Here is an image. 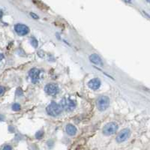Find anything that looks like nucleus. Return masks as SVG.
Segmentation results:
<instances>
[{
  "label": "nucleus",
  "mask_w": 150,
  "mask_h": 150,
  "mask_svg": "<svg viewBox=\"0 0 150 150\" xmlns=\"http://www.w3.org/2000/svg\"><path fill=\"white\" fill-rule=\"evenodd\" d=\"M30 43H31V44L32 45L33 47H35V48L38 47V41H37L34 37H32V38H30Z\"/></svg>",
  "instance_id": "obj_12"
},
{
  "label": "nucleus",
  "mask_w": 150,
  "mask_h": 150,
  "mask_svg": "<svg viewBox=\"0 0 150 150\" xmlns=\"http://www.w3.org/2000/svg\"><path fill=\"white\" fill-rule=\"evenodd\" d=\"M44 91L45 92L49 95H52L54 96L56 95H57L59 92L58 86L55 84H47L44 87Z\"/></svg>",
  "instance_id": "obj_5"
},
{
  "label": "nucleus",
  "mask_w": 150,
  "mask_h": 150,
  "mask_svg": "<svg viewBox=\"0 0 150 150\" xmlns=\"http://www.w3.org/2000/svg\"><path fill=\"white\" fill-rule=\"evenodd\" d=\"M29 76L31 78V80L33 84H36L39 80V76H40V71L38 68H32L29 72Z\"/></svg>",
  "instance_id": "obj_8"
},
{
  "label": "nucleus",
  "mask_w": 150,
  "mask_h": 150,
  "mask_svg": "<svg viewBox=\"0 0 150 150\" xmlns=\"http://www.w3.org/2000/svg\"><path fill=\"white\" fill-rule=\"evenodd\" d=\"M89 59L92 62V63L97 65H100V66H103V62L102 59H101V57L96 53H93L90 56H89Z\"/></svg>",
  "instance_id": "obj_10"
},
{
  "label": "nucleus",
  "mask_w": 150,
  "mask_h": 150,
  "mask_svg": "<svg viewBox=\"0 0 150 150\" xmlns=\"http://www.w3.org/2000/svg\"><path fill=\"white\" fill-rule=\"evenodd\" d=\"M97 108L99 111H104L110 105V98L107 96H100L97 100Z\"/></svg>",
  "instance_id": "obj_2"
},
{
  "label": "nucleus",
  "mask_w": 150,
  "mask_h": 150,
  "mask_svg": "<svg viewBox=\"0 0 150 150\" xmlns=\"http://www.w3.org/2000/svg\"><path fill=\"white\" fill-rule=\"evenodd\" d=\"M60 104L62 109L65 110L67 111H71L75 108L76 104L74 101L71 100L70 98H63L62 99Z\"/></svg>",
  "instance_id": "obj_4"
},
{
  "label": "nucleus",
  "mask_w": 150,
  "mask_h": 150,
  "mask_svg": "<svg viewBox=\"0 0 150 150\" xmlns=\"http://www.w3.org/2000/svg\"><path fill=\"white\" fill-rule=\"evenodd\" d=\"M5 91V89L3 86H1V90H0V94H1V95H3V93H4Z\"/></svg>",
  "instance_id": "obj_16"
},
{
  "label": "nucleus",
  "mask_w": 150,
  "mask_h": 150,
  "mask_svg": "<svg viewBox=\"0 0 150 150\" xmlns=\"http://www.w3.org/2000/svg\"><path fill=\"white\" fill-rule=\"evenodd\" d=\"M118 125L115 122H109L103 128V134L105 136H110L116 132Z\"/></svg>",
  "instance_id": "obj_3"
},
{
  "label": "nucleus",
  "mask_w": 150,
  "mask_h": 150,
  "mask_svg": "<svg viewBox=\"0 0 150 150\" xmlns=\"http://www.w3.org/2000/svg\"><path fill=\"white\" fill-rule=\"evenodd\" d=\"M30 15L32 16V17H33L34 19H38V15H36V14H33V13H30Z\"/></svg>",
  "instance_id": "obj_17"
},
{
  "label": "nucleus",
  "mask_w": 150,
  "mask_h": 150,
  "mask_svg": "<svg viewBox=\"0 0 150 150\" xmlns=\"http://www.w3.org/2000/svg\"><path fill=\"white\" fill-rule=\"evenodd\" d=\"M43 135H44V131H37V133L35 134V138L38 139V140H40L43 137Z\"/></svg>",
  "instance_id": "obj_13"
},
{
  "label": "nucleus",
  "mask_w": 150,
  "mask_h": 150,
  "mask_svg": "<svg viewBox=\"0 0 150 150\" xmlns=\"http://www.w3.org/2000/svg\"><path fill=\"white\" fill-rule=\"evenodd\" d=\"M146 1H147L148 2H150V0H146Z\"/></svg>",
  "instance_id": "obj_19"
},
{
  "label": "nucleus",
  "mask_w": 150,
  "mask_h": 150,
  "mask_svg": "<svg viewBox=\"0 0 150 150\" xmlns=\"http://www.w3.org/2000/svg\"><path fill=\"white\" fill-rule=\"evenodd\" d=\"M46 111L47 114L51 116H57L62 113V107L61 104L59 105L55 101H52L50 104L47 107Z\"/></svg>",
  "instance_id": "obj_1"
},
{
  "label": "nucleus",
  "mask_w": 150,
  "mask_h": 150,
  "mask_svg": "<svg viewBox=\"0 0 150 150\" xmlns=\"http://www.w3.org/2000/svg\"><path fill=\"white\" fill-rule=\"evenodd\" d=\"M14 30L19 35L23 36L29 32V28L25 24L17 23L14 26Z\"/></svg>",
  "instance_id": "obj_6"
},
{
  "label": "nucleus",
  "mask_w": 150,
  "mask_h": 150,
  "mask_svg": "<svg viewBox=\"0 0 150 150\" xmlns=\"http://www.w3.org/2000/svg\"><path fill=\"white\" fill-rule=\"evenodd\" d=\"M3 149L4 150H11V149H12V147H11V146H10L9 145H6V146H5L3 147Z\"/></svg>",
  "instance_id": "obj_15"
},
{
  "label": "nucleus",
  "mask_w": 150,
  "mask_h": 150,
  "mask_svg": "<svg viewBox=\"0 0 150 150\" xmlns=\"http://www.w3.org/2000/svg\"><path fill=\"white\" fill-rule=\"evenodd\" d=\"M88 86L90 89H92L93 90H97L101 86L100 80L98 78H94L88 83Z\"/></svg>",
  "instance_id": "obj_9"
},
{
  "label": "nucleus",
  "mask_w": 150,
  "mask_h": 150,
  "mask_svg": "<svg viewBox=\"0 0 150 150\" xmlns=\"http://www.w3.org/2000/svg\"><path fill=\"white\" fill-rule=\"evenodd\" d=\"M3 58V54H1V59H2Z\"/></svg>",
  "instance_id": "obj_18"
},
{
  "label": "nucleus",
  "mask_w": 150,
  "mask_h": 150,
  "mask_svg": "<svg viewBox=\"0 0 150 150\" xmlns=\"http://www.w3.org/2000/svg\"><path fill=\"white\" fill-rule=\"evenodd\" d=\"M65 131L66 133L70 135V136H74L75 134H77V128L74 125H71V124H68L67 125L66 128H65Z\"/></svg>",
  "instance_id": "obj_11"
},
{
  "label": "nucleus",
  "mask_w": 150,
  "mask_h": 150,
  "mask_svg": "<svg viewBox=\"0 0 150 150\" xmlns=\"http://www.w3.org/2000/svg\"><path fill=\"white\" fill-rule=\"evenodd\" d=\"M130 134H131V131L129 129H128V128L123 129L117 135L116 140L117 143H122V142L125 141L129 137Z\"/></svg>",
  "instance_id": "obj_7"
},
{
  "label": "nucleus",
  "mask_w": 150,
  "mask_h": 150,
  "mask_svg": "<svg viewBox=\"0 0 150 150\" xmlns=\"http://www.w3.org/2000/svg\"><path fill=\"white\" fill-rule=\"evenodd\" d=\"M12 110L14 111H19L20 110V105L17 103H14L12 105Z\"/></svg>",
  "instance_id": "obj_14"
}]
</instances>
